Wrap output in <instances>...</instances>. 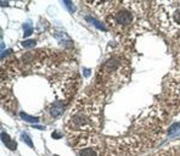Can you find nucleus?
<instances>
[{
	"label": "nucleus",
	"mask_w": 180,
	"mask_h": 156,
	"mask_svg": "<svg viewBox=\"0 0 180 156\" xmlns=\"http://www.w3.org/2000/svg\"><path fill=\"white\" fill-rule=\"evenodd\" d=\"M141 3H111L107 11L106 21L114 31L129 34L140 28L141 15L144 9Z\"/></svg>",
	"instance_id": "obj_1"
},
{
	"label": "nucleus",
	"mask_w": 180,
	"mask_h": 156,
	"mask_svg": "<svg viewBox=\"0 0 180 156\" xmlns=\"http://www.w3.org/2000/svg\"><path fill=\"white\" fill-rule=\"evenodd\" d=\"M99 106L91 103L77 105L71 112L67 121V129L74 132L95 131L100 123Z\"/></svg>",
	"instance_id": "obj_2"
},
{
	"label": "nucleus",
	"mask_w": 180,
	"mask_h": 156,
	"mask_svg": "<svg viewBox=\"0 0 180 156\" xmlns=\"http://www.w3.org/2000/svg\"><path fill=\"white\" fill-rule=\"evenodd\" d=\"M156 6L155 19L157 26L168 34H180V3H158Z\"/></svg>",
	"instance_id": "obj_3"
},
{
	"label": "nucleus",
	"mask_w": 180,
	"mask_h": 156,
	"mask_svg": "<svg viewBox=\"0 0 180 156\" xmlns=\"http://www.w3.org/2000/svg\"><path fill=\"white\" fill-rule=\"evenodd\" d=\"M128 66L125 60L113 57L102 65L99 76L101 81L107 85H118L127 78Z\"/></svg>",
	"instance_id": "obj_4"
},
{
	"label": "nucleus",
	"mask_w": 180,
	"mask_h": 156,
	"mask_svg": "<svg viewBox=\"0 0 180 156\" xmlns=\"http://www.w3.org/2000/svg\"><path fill=\"white\" fill-rule=\"evenodd\" d=\"M78 156H107L99 137H80L74 146Z\"/></svg>",
	"instance_id": "obj_5"
},
{
	"label": "nucleus",
	"mask_w": 180,
	"mask_h": 156,
	"mask_svg": "<svg viewBox=\"0 0 180 156\" xmlns=\"http://www.w3.org/2000/svg\"><path fill=\"white\" fill-rule=\"evenodd\" d=\"M167 101L172 107H177V112L180 110V71L174 72L168 77L164 87Z\"/></svg>",
	"instance_id": "obj_6"
},
{
	"label": "nucleus",
	"mask_w": 180,
	"mask_h": 156,
	"mask_svg": "<svg viewBox=\"0 0 180 156\" xmlns=\"http://www.w3.org/2000/svg\"><path fill=\"white\" fill-rule=\"evenodd\" d=\"M63 111H65V104L61 101H56L50 107V114L52 117H59L60 115H62Z\"/></svg>",
	"instance_id": "obj_7"
},
{
	"label": "nucleus",
	"mask_w": 180,
	"mask_h": 156,
	"mask_svg": "<svg viewBox=\"0 0 180 156\" xmlns=\"http://www.w3.org/2000/svg\"><path fill=\"white\" fill-rule=\"evenodd\" d=\"M168 135L170 138H175V137H179L180 135V123H175L169 128L168 131Z\"/></svg>",
	"instance_id": "obj_8"
},
{
	"label": "nucleus",
	"mask_w": 180,
	"mask_h": 156,
	"mask_svg": "<svg viewBox=\"0 0 180 156\" xmlns=\"http://www.w3.org/2000/svg\"><path fill=\"white\" fill-rule=\"evenodd\" d=\"M20 116L22 120H24V121H28V122H38L39 121V118L38 117H33V116H28L27 114H24V112H20Z\"/></svg>",
	"instance_id": "obj_9"
},
{
	"label": "nucleus",
	"mask_w": 180,
	"mask_h": 156,
	"mask_svg": "<svg viewBox=\"0 0 180 156\" xmlns=\"http://www.w3.org/2000/svg\"><path fill=\"white\" fill-rule=\"evenodd\" d=\"M21 45H22L23 48H27V49H32V48H34V46L37 45V40H34V39L24 40V42L21 43Z\"/></svg>",
	"instance_id": "obj_10"
},
{
	"label": "nucleus",
	"mask_w": 180,
	"mask_h": 156,
	"mask_svg": "<svg viewBox=\"0 0 180 156\" xmlns=\"http://www.w3.org/2000/svg\"><path fill=\"white\" fill-rule=\"evenodd\" d=\"M21 139L27 144V145L29 146V148H34V145H33V142H32V139H30L29 137H28V134L27 133H22V135H21Z\"/></svg>",
	"instance_id": "obj_11"
},
{
	"label": "nucleus",
	"mask_w": 180,
	"mask_h": 156,
	"mask_svg": "<svg viewBox=\"0 0 180 156\" xmlns=\"http://www.w3.org/2000/svg\"><path fill=\"white\" fill-rule=\"evenodd\" d=\"M89 21H91L94 24H95V27H98L99 30H101V31H107V28H106V26L103 24V23H101L100 21H96V20H94V19H90L89 17Z\"/></svg>",
	"instance_id": "obj_12"
},
{
	"label": "nucleus",
	"mask_w": 180,
	"mask_h": 156,
	"mask_svg": "<svg viewBox=\"0 0 180 156\" xmlns=\"http://www.w3.org/2000/svg\"><path fill=\"white\" fill-rule=\"evenodd\" d=\"M63 4H65V5L67 6V8H70V9H71V11H72V12H73V11L76 10V6H74V5H73V4L71 3V1H65Z\"/></svg>",
	"instance_id": "obj_13"
},
{
	"label": "nucleus",
	"mask_w": 180,
	"mask_h": 156,
	"mask_svg": "<svg viewBox=\"0 0 180 156\" xmlns=\"http://www.w3.org/2000/svg\"><path fill=\"white\" fill-rule=\"evenodd\" d=\"M177 49H178L180 52V34L177 35Z\"/></svg>",
	"instance_id": "obj_14"
},
{
	"label": "nucleus",
	"mask_w": 180,
	"mask_h": 156,
	"mask_svg": "<svg viewBox=\"0 0 180 156\" xmlns=\"http://www.w3.org/2000/svg\"><path fill=\"white\" fill-rule=\"evenodd\" d=\"M55 156H57V155H55Z\"/></svg>",
	"instance_id": "obj_15"
}]
</instances>
